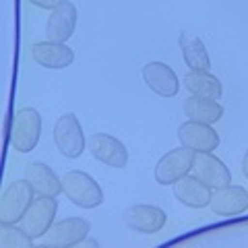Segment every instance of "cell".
<instances>
[{
  "instance_id": "obj_1",
  "label": "cell",
  "mask_w": 248,
  "mask_h": 248,
  "mask_svg": "<svg viewBox=\"0 0 248 248\" xmlns=\"http://www.w3.org/2000/svg\"><path fill=\"white\" fill-rule=\"evenodd\" d=\"M62 192L73 205L81 209H95L104 203V190L99 182L81 170H71L62 176Z\"/></svg>"
},
{
  "instance_id": "obj_2",
  "label": "cell",
  "mask_w": 248,
  "mask_h": 248,
  "mask_svg": "<svg viewBox=\"0 0 248 248\" xmlns=\"http://www.w3.org/2000/svg\"><path fill=\"white\" fill-rule=\"evenodd\" d=\"M42 137V116L35 108H21L11 122V147L17 153L33 151Z\"/></svg>"
},
{
  "instance_id": "obj_3",
  "label": "cell",
  "mask_w": 248,
  "mask_h": 248,
  "mask_svg": "<svg viewBox=\"0 0 248 248\" xmlns=\"http://www.w3.org/2000/svg\"><path fill=\"white\" fill-rule=\"evenodd\" d=\"M54 143L56 149L68 159L81 157L85 151V133L75 114H62L54 124Z\"/></svg>"
},
{
  "instance_id": "obj_4",
  "label": "cell",
  "mask_w": 248,
  "mask_h": 248,
  "mask_svg": "<svg viewBox=\"0 0 248 248\" xmlns=\"http://www.w3.org/2000/svg\"><path fill=\"white\" fill-rule=\"evenodd\" d=\"M56 211H58V201L56 197H40L33 199V203L29 205L25 215L21 217L19 226L27 232L31 238H44L46 232L54 226L56 219Z\"/></svg>"
},
{
  "instance_id": "obj_5",
  "label": "cell",
  "mask_w": 248,
  "mask_h": 248,
  "mask_svg": "<svg viewBox=\"0 0 248 248\" xmlns=\"http://www.w3.org/2000/svg\"><path fill=\"white\" fill-rule=\"evenodd\" d=\"M33 199L35 190L27 180L13 182L0 199V223H19Z\"/></svg>"
},
{
  "instance_id": "obj_6",
  "label": "cell",
  "mask_w": 248,
  "mask_h": 248,
  "mask_svg": "<svg viewBox=\"0 0 248 248\" xmlns=\"http://www.w3.org/2000/svg\"><path fill=\"white\" fill-rule=\"evenodd\" d=\"M192 161H195V151L188 149V147H178V149L168 151L155 164V170H153L155 182L161 186H170L178 182L186 174H190Z\"/></svg>"
},
{
  "instance_id": "obj_7",
  "label": "cell",
  "mask_w": 248,
  "mask_h": 248,
  "mask_svg": "<svg viewBox=\"0 0 248 248\" xmlns=\"http://www.w3.org/2000/svg\"><path fill=\"white\" fill-rule=\"evenodd\" d=\"M91 232V223L83 217H66V219L54 221V226L46 232L44 246L52 248H68L77 246Z\"/></svg>"
},
{
  "instance_id": "obj_8",
  "label": "cell",
  "mask_w": 248,
  "mask_h": 248,
  "mask_svg": "<svg viewBox=\"0 0 248 248\" xmlns=\"http://www.w3.org/2000/svg\"><path fill=\"white\" fill-rule=\"evenodd\" d=\"M178 141L195 153H213L219 147V135L215 133L213 124L186 120L178 126Z\"/></svg>"
},
{
  "instance_id": "obj_9",
  "label": "cell",
  "mask_w": 248,
  "mask_h": 248,
  "mask_svg": "<svg viewBox=\"0 0 248 248\" xmlns=\"http://www.w3.org/2000/svg\"><path fill=\"white\" fill-rule=\"evenodd\" d=\"M122 221L128 230L139 232V234H155V232H159L166 226L168 215L164 209H159L155 205L139 203V205L128 207L122 213Z\"/></svg>"
},
{
  "instance_id": "obj_10",
  "label": "cell",
  "mask_w": 248,
  "mask_h": 248,
  "mask_svg": "<svg viewBox=\"0 0 248 248\" xmlns=\"http://www.w3.org/2000/svg\"><path fill=\"white\" fill-rule=\"evenodd\" d=\"M89 151L97 161L122 170L128 164V151L120 139H116L108 133H93L89 137Z\"/></svg>"
},
{
  "instance_id": "obj_11",
  "label": "cell",
  "mask_w": 248,
  "mask_h": 248,
  "mask_svg": "<svg viewBox=\"0 0 248 248\" xmlns=\"http://www.w3.org/2000/svg\"><path fill=\"white\" fill-rule=\"evenodd\" d=\"M209 207H211V211L215 215H221V217L240 215L248 209V190L236 184L213 188L211 199H209Z\"/></svg>"
},
{
  "instance_id": "obj_12",
  "label": "cell",
  "mask_w": 248,
  "mask_h": 248,
  "mask_svg": "<svg viewBox=\"0 0 248 248\" xmlns=\"http://www.w3.org/2000/svg\"><path fill=\"white\" fill-rule=\"evenodd\" d=\"M190 174L197 176L201 182H205L209 188H219V186L232 184V172L213 153H195Z\"/></svg>"
},
{
  "instance_id": "obj_13",
  "label": "cell",
  "mask_w": 248,
  "mask_h": 248,
  "mask_svg": "<svg viewBox=\"0 0 248 248\" xmlns=\"http://www.w3.org/2000/svg\"><path fill=\"white\" fill-rule=\"evenodd\" d=\"M141 75L147 87L157 93L159 97H176L180 91V79L174 73V68L166 62H147Z\"/></svg>"
},
{
  "instance_id": "obj_14",
  "label": "cell",
  "mask_w": 248,
  "mask_h": 248,
  "mask_svg": "<svg viewBox=\"0 0 248 248\" xmlns=\"http://www.w3.org/2000/svg\"><path fill=\"white\" fill-rule=\"evenodd\" d=\"M31 58L44 68H52V71H60L73 64L75 52L68 48V44L60 42H37L31 46Z\"/></svg>"
},
{
  "instance_id": "obj_15",
  "label": "cell",
  "mask_w": 248,
  "mask_h": 248,
  "mask_svg": "<svg viewBox=\"0 0 248 248\" xmlns=\"http://www.w3.org/2000/svg\"><path fill=\"white\" fill-rule=\"evenodd\" d=\"M77 27V6L73 2H64L58 9H54L46 23V37L48 42L66 44L73 37Z\"/></svg>"
},
{
  "instance_id": "obj_16",
  "label": "cell",
  "mask_w": 248,
  "mask_h": 248,
  "mask_svg": "<svg viewBox=\"0 0 248 248\" xmlns=\"http://www.w3.org/2000/svg\"><path fill=\"white\" fill-rule=\"evenodd\" d=\"M25 180L40 197H58L62 192V178L44 161H29L25 166Z\"/></svg>"
},
{
  "instance_id": "obj_17",
  "label": "cell",
  "mask_w": 248,
  "mask_h": 248,
  "mask_svg": "<svg viewBox=\"0 0 248 248\" xmlns=\"http://www.w3.org/2000/svg\"><path fill=\"white\" fill-rule=\"evenodd\" d=\"M174 186V197L180 201L182 205L190 207V209H203L209 207V199H211V190L205 182H201L197 176L186 174L184 178H180L178 182L172 184Z\"/></svg>"
},
{
  "instance_id": "obj_18",
  "label": "cell",
  "mask_w": 248,
  "mask_h": 248,
  "mask_svg": "<svg viewBox=\"0 0 248 248\" xmlns=\"http://www.w3.org/2000/svg\"><path fill=\"white\" fill-rule=\"evenodd\" d=\"M178 46H180L182 58L190 71H211V58H209L203 40H199L188 31H182L178 37Z\"/></svg>"
},
{
  "instance_id": "obj_19",
  "label": "cell",
  "mask_w": 248,
  "mask_h": 248,
  "mask_svg": "<svg viewBox=\"0 0 248 248\" xmlns=\"http://www.w3.org/2000/svg\"><path fill=\"white\" fill-rule=\"evenodd\" d=\"M184 87L190 91V95L207 97V99H221L223 95V85L215 75L209 71H188L184 75Z\"/></svg>"
},
{
  "instance_id": "obj_20",
  "label": "cell",
  "mask_w": 248,
  "mask_h": 248,
  "mask_svg": "<svg viewBox=\"0 0 248 248\" xmlns=\"http://www.w3.org/2000/svg\"><path fill=\"white\" fill-rule=\"evenodd\" d=\"M182 108H184V116L188 120L203 122V124H215L223 116V106L219 102H215V99H207V97L190 95Z\"/></svg>"
},
{
  "instance_id": "obj_21",
  "label": "cell",
  "mask_w": 248,
  "mask_h": 248,
  "mask_svg": "<svg viewBox=\"0 0 248 248\" xmlns=\"http://www.w3.org/2000/svg\"><path fill=\"white\" fill-rule=\"evenodd\" d=\"M33 240L17 223H0V246L2 248H31Z\"/></svg>"
},
{
  "instance_id": "obj_22",
  "label": "cell",
  "mask_w": 248,
  "mask_h": 248,
  "mask_svg": "<svg viewBox=\"0 0 248 248\" xmlns=\"http://www.w3.org/2000/svg\"><path fill=\"white\" fill-rule=\"evenodd\" d=\"M31 4L40 6V9H48V11H54L58 9V6H62L64 2H68V0H29Z\"/></svg>"
},
{
  "instance_id": "obj_23",
  "label": "cell",
  "mask_w": 248,
  "mask_h": 248,
  "mask_svg": "<svg viewBox=\"0 0 248 248\" xmlns=\"http://www.w3.org/2000/svg\"><path fill=\"white\" fill-rule=\"evenodd\" d=\"M77 246H81V248H83V246H91V248H97V246H99V242H97V240H93V238H83V240H81V242L77 244Z\"/></svg>"
},
{
  "instance_id": "obj_24",
  "label": "cell",
  "mask_w": 248,
  "mask_h": 248,
  "mask_svg": "<svg viewBox=\"0 0 248 248\" xmlns=\"http://www.w3.org/2000/svg\"><path fill=\"white\" fill-rule=\"evenodd\" d=\"M242 174L248 178V149L244 153V157H242Z\"/></svg>"
},
{
  "instance_id": "obj_25",
  "label": "cell",
  "mask_w": 248,
  "mask_h": 248,
  "mask_svg": "<svg viewBox=\"0 0 248 248\" xmlns=\"http://www.w3.org/2000/svg\"><path fill=\"white\" fill-rule=\"evenodd\" d=\"M246 190H248V188H246Z\"/></svg>"
}]
</instances>
